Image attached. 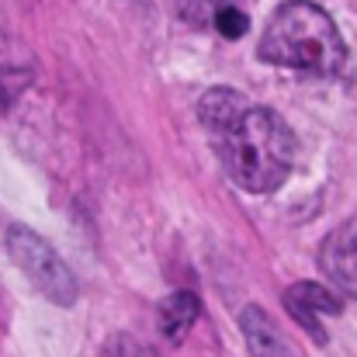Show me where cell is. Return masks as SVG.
<instances>
[{
	"mask_svg": "<svg viewBox=\"0 0 357 357\" xmlns=\"http://www.w3.org/2000/svg\"><path fill=\"white\" fill-rule=\"evenodd\" d=\"M198 119L226 174L243 191L267 195L288 181L295 167V135L281 115L250 105L233 87H215L198 101Z\"/></svg>",
	"mask_w": 357,
	"mask_h": 357,
	"instance_id": "obj_1",
	"label": "cell"
},
{
	"mask_svg": "<svg viewBox=\"0 0 357 357\" xmlns=\"http://www.w3.org/2000/svg\"><path fill=\"white\" fill-rule=\"evenodd\" d=\"M260 59L298 73L333 77L347 63V45L323 7L309 0H288L274 10L260 35Z\"/></svg>",
	"mask_w": 357,
	"mask_h": 357,
	"instance_id": "obj_2",
	"label": "cell"
},
{
	"mask_svg": "<svg viewBox=\"0 0 357 357\" xmlns=\"http://www.w3.org/2000/svg\"><path fill=\"white\" fill-rule=\"evenodd\" d=\"M7 250L14 264L24 271V278L56 305H73L77 302V278L63 264V257L28 226H10L7 229Z\"/></svg>",
	"mask_w": 357,
	"mask_h": 357,
	"instance_id": "obj_3",
	"label": "cell"
},
{
	"mask_svg": "<svg viewBox=\"0 0 357 357\" xmlns=\"http://www.w3.org/2000/svg\"><path fill=\"white\" fill-rule=\"evenodd\" d=\"M284 305L291 312V319H298V326L316 340V344H326V333L319 326V316H340L344 312V302L323 288V284H312V281H302V284H291L284 291Z\"/></svg>",
	"mask_w": 357,
	"mask_h": 357,
	"instance_id": "obj_4",
	"label": "cell"
},
{
	"mask_svg": "<svg viewBox=\"0 0 357 357\" xmlns=\"http://www.w3.org/2000/svg\"><path fill=\"white\" fill-rule=\"evenodd\" d=\"M319 267L326 271V278L344 291L357 298V219L344 222L340 229H333L323 239L319 250Z\"/></svg>",
	"mask_w": 357,
	"mask_h": 357,
	"instance_id": "obj_5",
	"label": "cell"
},
{
	"mask_svg": "<svg viewBox=\"0 0 357 357\" xmlns=\"http://www.w3.org/2000/svg\"><path fill=\"white\" fill-rule=\"evenodd\" d=\"M239 330H243L250 357H298L291 351V344L284 340V333L274 326V319L260 305H246L239 312Z\"/></svg>",
	"mask_w": 357,
	"mask_h": 357,
	"instance_id": "obj_6",
	"label": "cell"
},
{
	"mask_svg": "<svg viewBox=\"0 0 357 357\" xmlns=\"http://www.w3.org/2000/svg\"><path fill=\"white\" fill-rule=\"evenodd\" d=\"M198 316H202L198 295H195V291H174V295L163 298V305H160V333H163L170 344H181V340L191 333V326L198 323Z\"/></svg>",
	"mask_w": 357,
	"mask_h": 357,
	"instance_id": "obj_7",
	"label": "cell"
},
{
	"mask_svg": "<svg viewBox=\"0 0 357 357\" xmlns=\"http://www.w3.org/2000/svg\"><path fill=\"white\" fill-rule=\"evenodd\" d=\"M212 24L222 38H243L246 28H250V17L243 10V3H222L212 10Z\"/></svg>",
	"mask_w": 357,
	"mask_h": 357,
	"instance_id": "obj_8",
	"label": "cell"
},
{
	"mask_svg": "<svg viewBox=\"0 0 357 357\" xmlns=\"http://www.w3.org/2000/svg\"><path fill=\"white\" fill-rule=\"evenodd\" d=\"M105 357H156V351H153L146 340L121 333V337H112V340L105 344Z\"/></svg>",
	"mask_w": 357,
	"mask_h": 357,
	"instance_id": "obj_9",
	"label": "cell"
},
{
	"mask_svg": "<svg viewBox=\"0 0 357 357\" xmlns=\"http://www.w3.org/2000/svg\"><path fill=\"white\" fill-rule=\"evenodd\" d=\"M208 10H215V7H222V3H243V0H202Z\"/></svg>",
	"mask_w": 357,
	"mask_h": 357,
	"instance_id": "obj_10",
	"label": "cell"
}]
</instances>
